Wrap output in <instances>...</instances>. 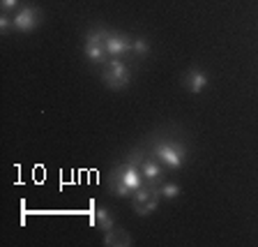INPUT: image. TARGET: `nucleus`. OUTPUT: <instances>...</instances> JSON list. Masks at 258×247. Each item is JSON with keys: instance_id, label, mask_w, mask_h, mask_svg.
<instances>
[{"instance_id": "20e7f679", "label": "nucleus", "mask_w": 258, "mask_h": 247, "mask_svg": "<svg viewBox=\"0 0 258 247\" xmlns=\"http://www.w3.org/2000/svg\"><path fill=\"white\" fill-rule=\"evenodd\" d=\"M106 28H92L86 32V44H83V54L90 63H106Z\"/></svg>"}, {"instance_id": "f8f14e48", "label": "nucleus", "mask_w": 258, "mask_h": 247, "mask_svg": "<svg viewBox=\"0 0 258 247\" xmlns=\"http://www.w3.org/2000/svg\"><path fill=\"white\" fill-rule=\"evenodd\" d=\"M159 194L161 196H166V199H175L177 194H180V187L175 183H161L159 185Z\"/></svg>"}, {"instance_id": "ddd939ff", "label": "nucleus", "mask_w": 258, "mask_h": 247, "mask_svg": "<svg viewBox=\"0 0 258 247\" xmlns=\"http://www.w3.org/2000/svg\"><path fill=\"white\" fill-rule=\"evenodd\" d=\"M132 51H134L136 56H141V58H143V56H148V51H150V44L145 42L143 37H136L134 39V48H132Z\"/></svg>"}, {"instance_id": "4468645a", "label": "nucleus", "mask_w": 258, "mask_h": 247, "mask_svg": "<svg viewBox=\"0 0 258 247\" xmlns=\"http://www.w3.org/2000/svg\"><path fill=\"white\" fill-rule=\"evenodd\" d=\"M10 28H14V16H7V14H3L0 16V30L3 32H7Z\"/></svg>"}, {"instance_id": "39448f33", "label": "nucleus", "mask_w": 258, "mask_h": 247, "mask_svg": "<svg viewBox=\"0 0 258 247\" xmlns=\"http://www.w3.org/2000/svg\"><path fill=\"white\" fill-rule=\"evenodd\" d=\"M159 185H150L143 183V187H139L132 196V208L136 210V215H150L155 213L157 206H159Z\"/></svg>"}, {"instance_id": "9d476101", "label": "nucleus", "mask_w": 258, "mask_h": 247, "mask_svg": "<svg viewBox=\"0 0 258 247\" xmlns=\"http://www.w3.org/2000/svg\"><path fill=\"white\" fill-rule=\"evenodd\" d=\"M104 245H106V247H111V245H124V247H129V245H132V238H129L127 231L118 229V226H113L111 231H106V236H104Z\"/></svg>"}, {"instance_id": "1a4fd4ad", "label": "nucleus", "mask_w": 258, "mask_h": 247, "mask_svg": "<svg viewBox=\"0 0 258 247\" xmlns=\"http://www.w3.org/2000/svg\"><path fill=\"white\" fill-rule=\"evenodd\" d=\"M164 164H161L159 160H150V157H145L143 162H141V173H143L145 183L150 185H161V176H164Z\"/></svg>"}, {"instance_id": "0eeeda50", "label": "nucleus", "mask_w": 258, "mask_h": 247, "mask_svg": "<svg viewBox=\"0 0 258 247\" xmlns=\"http://www.w3.org/2000/svg\"><path fill=\"white\" fill-rule=\"evenodd\" d=\"M39 23H42V12L30 5L21 7L14 16V30H19V32H32Z\"/></svg>"}, {"instance_id": "423d86ee", "label": "nucleus", "mask_w": 258, "mask_h": 247, "mask_svg": "<svg viewBox=\"0 0 258 247\" xmlns=\"http://www.w3.org/2000/svg\"><path fill=\"white\" fill-rule=\"evenodd\" d=\"M132 48H134V39H129V35H124V32H113V30L106 32V54L111 56V58H122Z\"/></svg>"}, {"instance_id": "f257e3e1", "label": "nucleus", "mask_w": 258, "mask_h": 247, "mask_svg": "<svg viewBox=\"0 0 258 247\" xmlns=\"http://www.w3.org/2000/svg\"><path fill=\"white\" fill-rule=\"evenodd\" d=\"M145 178L139 167H134L132 162H122L115 164L108 178V192H113L120 199H132L139 187H143Z\"/></svg>"}, {"instance_id": "2eb2a0df", "label": "nucleus", "mask_w": 258, "mask_h": 247, "mask_svg": "<svg viewBox=\"0 0 258 247\" xmlns=\"http://www.w3.org/2000/svg\"><path fill=\"white\" fill-rule=\"evenodd\" d=\"M0 5H3V10H14L19 5V0H0Z\"/></svg>"}, {"instance_id": "6e6552de", "label": "nucleus", "mask_w": 258, "mask_h": 247, "mask_svg": "<svg viewBox=\"0 0 258 247\" xmlns=\"http://www.w3.org/2000/svg\"><path fill=\"white\" fill-rule=\"evenodd\" d=\"M210 79H208V72L201 70V67H191V70L184 72L182 76V86L187 88L191 95H199V92H203L205 88H208Z\"/></svg>"}, {"instance_id": "7ed1b4c3", "label": "nucleus", "mask_w": 258, "mask_h": 247, "mask_svg": "<svg viewBox=\"0 0 258 247\" xmlns=\"http://www.w3.org/2000/svg\"><path fill=\"white\" fill-rule=\"evenodd\" d=\"M102 81L111 90H122V88L129 86V81H132V72H129V67L122 63V58H108L106 63H104Z\"/></svg>"}, {"instance_id": "9b49d317", "label": "nucleus", "mask_w": 258, "mask_h": 247, "mask_svg": "<svg viewBox=\"0 0 258 247\" xmlns=\"http://www.w3.org/2000/svg\"><path fill=\"white\" fill-rule=\"evenodd\" d=\"M95 224H97V229H102L104 233L111 231L113 226H115V220H113L111 210H106V208H97V213H95Z\"/></svg>"}, {"instance_id": "f03ea898", "label": "nucleus", "mask_w": 258, "mask_h": 247, "mask_svg": "<svg viewBox=\"0 0 258 247\" xmlns=\"http://www.w3.org/2000/svg\"><path fill=\"white\" fill-rule=\"evenodd\" d=\"M152 155L168 169H180L184 157H187V148L180 141L173 139H159L152 143Z\"/></svg>"}]
</instances>
